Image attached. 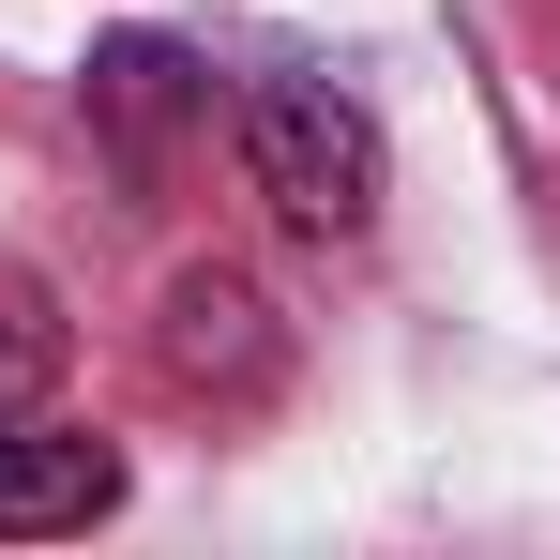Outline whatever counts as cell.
Segmentation results:
<instances>
[{"label":"cell","instance_id":"obj_4","mask_svg":"<svg viewBox=\"0 0 560 560\" xmlns=\"http://www.w3.org/2000/svg\"><path fill=\"white\" fill-rule=\"evenodd\" d=\"M197 106H212V77H197V46H167V31H121V46H92V121L152 167L167 137H183Z\"/></svg>","mask_w":560,"mask_h":560},{"label":"cell","instance_id":"obj_2","mask_svg":"<svg viewBox=\"0 0 560 560\" xmlns=\"http://www.w3.org/2000/svg\"><path fill=\"white\" fill-rule=\"evenodd\" d=\"M152 364L183 378V394H258V378L288 364V334H273V303H258V273H228V258L167 273V303H152Z\"/></svg>","mask_w":560,"mask_h":560},{"label":"cell","instance_id":"obj_3","mask_svg":"<svg viewBox=\"0 0 560 560\" xmlns=\"http://www.w3.org/2000/svg\"><path fill=\"white\" fill-rule=\"evenodd\" d=\"M121 515V455L77 424H0V546H46V530H92Z\"/></svg>","mask_w":560,"mask_h":560},{"label":"cell","instance_id":"obj_5","mask_svg":"<svg viewBox=\"0 0 560 560\" xmlns=\"http://www.w3.org/2000/svg\"><path fill=\"white\" fill-rule=\"evenodd\" d=\"M46 378H61V303H46L31 273H0V409L46 394Z\"/></svg>","mask_w":560,"mask_h":560},{"label":"cell","instance_id":"obj_1","mask_svg":"<svg viewBox=\"0 0 560 560\" xmlns=\"http://www.w3.org/2000/svg\"><path fill=\"white\" fill-rule=\"evenodd\" d=\"M243 183L273 197V228H303V243H364L378 228V121L334 77H258L243 92Z\"/></svg>","mask_w":560,"mask_h":560}]
</instances>
